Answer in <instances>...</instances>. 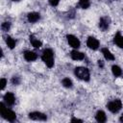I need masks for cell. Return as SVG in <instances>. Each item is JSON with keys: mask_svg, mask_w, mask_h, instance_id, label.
<instances>
[{"mask_svg": "<svg viewBox=\"0 0 123 123\" xmlns=\"http://www.w3.org/2000/svg\"><path fill=\"white\" fill-rule=\"evenodd\" d=\"M79 5L82 9H87L90 6L89 0H79Z\"/></svg>", "mask_w": 123, "mask_h": 123, "instance_id": "20", "label": "cell"}, {"mask_svg": "<svg viewBox=\"0 0 123 123\" xmlns=\"http://www.w3.org/2000/svg\"><path fill=\"white\" fill-rule=\"evenodd\" d=\"M6 85H7V80H6V79H4V78H2V79L0 80V87H1V89H2V90L5 88Z\"/></svg>", "mask_w": 123, "mask_h": 123, "instance_id": "23", "label": "cell"}, {"mask_svg": "<svg viewBox=\"0 0 123 123\" xmlns=\"http://www.w3.org/2000/svg\"><path fill=\"white\" fill-rule=\"evenodd\" d=\"M27 18H28V21L31 22V23H35L37 21H38L40 19V14L38 12H29L28 15H27Z\"/></svg>", "mask_w": 123, "mask_h": 123, "instance_id": "12", "label": "cell"}, {"mask_svg": "<svg viewBox=\"0 0 123 123\" xmlns=\"http://www.w3.org/2000/svg\"><path fill=\"white\" fill-rule=\"evenodd\" d=\"M30 41H31L32 45H33L35 48H39V47L42 45L41 41H40V40H38V39H37L34 36H30Z\"/></svg>", "mask_w": 123, "mask_h": 123, "instance_id": "16", "label": "cell"}, {"mask_svg": "<svg viewBox=\"0 0 123 123\" xmlns=\"http://www.w3.org/2000/svg\"><path fill=\"white\" fill-rule=\"evenodd\" d=\"M10 28H11V23H10V22H4V23H2V25H1V29H2L3 31H5V32L9 31Z\"/></svg>", "mask_w": 123, "mask_h": 123, "instance_id": "21", "label": "cell"}, {"mask_svg": "<svg viewBox=\"0 0 123 123\" xmlns=\"http://www.w3.org/2000/svg\"><path fill=\"white\" fill-rule=\"evenodd\" d=\"M113 42L120 48H123V36H121L120 33H117L113 38Z\"/></svg>", "mask_w": 123, "mask_h": 123, "instance_id": "15", "label": "cell"}, {"mask_svg": "<svg viewBox=\"0 0 123 123\" xmlns=\"http://www.w3.org/2000/svg\"><path fill=\"white\" fill-rule=\"evenodd\" d=\"M29 118L32 120H38V121H45L47 119V116L40 112V111H32L29 113Z\"/></svg>", "mask_w": 123, "mask_h": 123, "instance_id": "5", "label": "cell"}, {"mask_svg": "<svg viewBox=\"0 0 123 123\" xmlns=\"http://www.w3.org/2000/svg\"><path fill=\"white\" fill-rule=\"evenodd\" d=\"M49 3L51 6H58V4L60 3V0H49Z\"/></svg>", "mask_w": 123, "mask_h": 123, "instance_id": "24", "label": "cell"}, {"mask_svg": "<svg viewBox=\"0 0 123 123\" xmlns=\"http://www.w3.org/2000/svg\"><path fill=\"white\" fill-rule=\"evenodd\" d=\"M107 108H108V110L111 112L116 113V112H118L121 110V108H122V102L119 99L112 100V101H111V102H109L107 104Z\"/></svg>", "mask_w": 123, "mask_h": 123, "instance_id": "4", "label": "cell"}, {"mask_svg": "<svg viewBox=\"0 0 123 123\" xmlns=\"http://www.w3.org/2000/svg\"><path fill=\"white\" fill-rule=\"evenodd\" d=\"M12 1H19V0H12Z\"/></svg>", "mask_w": 123, "mask_h": 123, "instance_id": "27", "label": "cell"}, {"mask_svg": "<svg viewBox=\"0 0 123 123\" xmlns=\"http://www.w3.org/2000/svg\"><path fill=\"white\" fill-rule=\"evenodd\" d=\"M70 57L74 61H82L85 59V54H83L82 52H79L77 50H72L70 53Z\"/></svg>", "mask_w": 123, "mask_h": 123, "instance_id": "11", "label": "cell"}, {"mask_svg": "<svg viewBox=\"0 0 123 123\" xmlns=\"http://www.w3.org/2000/svg\"><path fill=\"white\" fill-rule=\"evenodd\" d=\"M66 38H67V41H68V43H69V45L71 47H73L75 49H77V48L80 47L81 42H80L79 38H77L75 36H73V35H67L66 36Z\"/></svg>", "mask_w": 123, "mask_h": 123, "instance_id": "6", "label": "cell"}, {"mask_svg": "<svg viewBox=\"0 0 123 123\" xmlns=\"http://www.w3.org/2000/svg\"><path fill=\"white\" fill-rule=\"evenodd\" d=\"M98 65H99L100 67H103V66H104V63H103V62H102V61H98Z\"/></svg>", "mask_w": 123, "mask_h": 123, "instance_id": "26", "label": "cell"}, {"mask_svg": "<svg viewBox=\"0 0 123 123\" xmlns=\"http://www.w3.org/2000/svg\"><path fill=\"white\" fill-rule=\"evenodd\" d=\"M71 122H83L81 119H78V118H72L71 119Z\"/></svg>", "mask_w": 123, "mask_h": 123, "instance_id": "25", "label": "cell"}, {"mask_svg": "<svg viewBox=\"0 0 123 123\" xmlns=\"http://www.w3.org/2000/svg\"><path fill=\"white\" fill-rule=\"evenodd\" d=\"M110 18L108 16H103L100 18V21H99V28L102 30V31H106L109 26H110Z\"/></svg>", "mask_w": 123, "mask_h": 123, "instance_id": "8", "label": "cell"}, {"mask_svg": "<svg viewBox=\"0 0 123 123\" xmlns=\"http://www.w3.org/2000/svg\"><path fill=\"white\" fill-rule=\"evenodd\" d=\"M62 86H63L64 87H67V88L72 87V85H73L72 81H71L69 78H64V79H62Z\"/></svg>", "mask_w": 123, "mask_h": 123, "instance_id": "19", "label": "cell"}, {"mask_svg": "<svg viewBox=\"0 0 123 123\" xmlns=\"http://www.w3.org/2000/svg\"><path fill=\"white\" fill-rule=\"evenodd\" d=\"M6 43H7V45L9 46V48H11V49H13L14 47H15V40L12 38V37H6Z\"/></svg>", "mask_w": 123, "mask_h": 123, "instance_id": "18", "label": "cell"}, {"mask_svg": "<svg viewBox=\"0 0 123 123\" xmlns=\"http://www.w3.org/2000/svg\"><path fill=\"white\" fill-rule=\"evenodd\" d=\"M0 113H1V115H2V117L4 119H6V120H8L10 122H13L16 119L15 113L12 110L8 109L5 106L4 103H0Z\"/></svg>", "mask_w": 123, "mask_h": 123, "instance_id": "1", "label": "cell"}, {"mask_svg": "<svg viewBox=\"0 0 123 123\" xmlns=\"http://www.w3.org/2000/svg\"><path fill=\"white\" fill-rule=\"evenodd\" d=\"M95 119L97 122H100V123H103V122H106L107 120V116H106V113L103 111H98L96 112V115H95Z\"/></svg>", "mask_w": 123, "mask_h": 123, "instance_id": "13", "label": "cell"}, {"mask_svg": "<svg viewBox=\"0 0 123 123\" xmlns=\"http://www.w3.org/2000/svg\"><path fill=\"white\" fill-rule=\"evenodd\" d=\"M111 72L115 77H119L122 75V69L118 65H112L111 66Z\"/></svg>", "mask_w": 123, "mask_h": 123, "instance_id": "17", "label": "cell"}, {"mask_svg": "<svg viewBox=\"0 0 123 123\" xmlns=\"http://www.w3.org/2000/svg\"><path fill=\"white\" fill-rule=\"evenodd\" d=\"M41 60L44 62L46 66H48L49 68L53 67V65H54V53H53L52 49H49V48L44 49L42 52V55H41Z\"/></svg>", "mask_w": 123, "mask_h": 123, "instance_id": "2", "label": "cell"}, {"mask_svg": "<svg viewBox=\"0 0 123 123\" xmlns=\"http://www.w3.org/2000/svg\"><path fill=\"white\" fill-rule=\"evenodd\" d=\"M74 73H75L76 77H78L80 80H83V81H89L90 74H89V70H88L86 67L78 66V67L75 68Z\"/></svg>", "mask_w": 123, "mask_h": 123, "instance_id": "3", "label": "cell"}, {"mask_svg": "<svg viewBox=\"0 0 123 123\" xmlns=\"http://www.w3.org/2000/svg\"><path fill=\"white\" fill-rule=\"evenodd\" d=\"M23 56H24V59L27 62H33V61H36L37 59V53H35L33 51H25Z\"/></svg>", "mask_w": 123, "mask_h": 123, "instance_id": "10", "label": "cell"}, {"mask_svg": "<svg viewBox=\"0 0 123 123\" xmlns=\"http://www.w3.org/2000/svg\"><path fill=\"white\" fill-rule=\"evenodd\" d=\"M102 54H103L104 58H105L106 60H108V61H113V60H114L113 54H112L108 48H103V49H102Z\"/></svg>", "mask_w": 123, "mask_h": 123, "instance_id": "14", "label": "cell"}, {"mask_svg": "<svg viewBox=\"0 0 123 123\" xmlns=\"http://www.w3.org/2000/svg\"><path fill=\"white\" fill-rule=\"evenodd\" d=\"M12 85H18V84L20 83L19 77H18V76H13L12 79Z\"/></svg>", "mask_w": 123, "mask_h": 123, "instance_id": "22", "label": "cell"}, {"mask_svg": "<svg viewBox=\"0 0 123 123\" xmlns=\"http://www.w3.org/2000/svg\"><path fill=\"white\" fill-rule=\"evenodd\" d=\"M99 44H100L99 40H98L97 38L93 37H89L87 38V40H86V45H87V47H88L89 49H92V50L98 49Z\"/></svg>", "mask_w": 123, "mask_h": 123, "instance_id": "7", "label": "cell"}, {"mask_svg": "<svg viewBox=\"0 0 123 123\" xmlns=\"http://www.w3.org/2000/svg\"><path fill=\"white\" fill-rule=\"evenodd\" d=\"M4 101L5 103L8 105V106H12L15 102V98H14V95L13 93L12 92H7L5 95H4Z\"/></svg>", "mask_w": 123, "mask_h": 123, "instance_id": "9", "label": "cell"}]
</instances>
